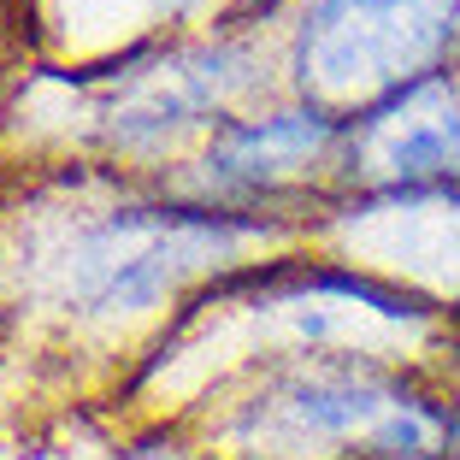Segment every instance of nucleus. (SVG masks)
Instances as JSON below:
<instances>
[{
    "mask_svg": "<svg viewBox=\"0 0 460 460\" xmlns=\"http://www.w3.org/2000/svg\"><path fill=\"white\" fill-rule=\"evenodd\" d=\"M59 201H36L18 225L13 278L24 313L71 337L160 331L172 307L248 248L307 243L296 225L183 195L165 177L66 160L48 177Z\"/></svg>",
    "mask_w": 460,
    "mask_h": 460,
    "instance_id": "f257e3e1",
    "label": "nucleus"
},
{
    "mask_svg": "<svg viewBox=\"0 0 460 460\" xmlns=\"http://www.w3.org/2000/svg\"><path fill=\"white\" fill-rule=\"evenodd\" d=\"M183 425L218 455L289 460H431L460 448L437 360L390 354H278L195 395Z\"/></svg>",
    "mask_w": 460,
    "mask_h": 460,
    "instance_id": "f03ea898",
    "label": "nucleus"
},
{
    "mask_svg": "<svg viewBox=\"0 0 460 460\" xmlns=\"http://www.w3.org/2000/svg\"><path fill=\"white\" fill-rule=\"evenodd\" d=\"M36 83L66 89L83 107L77 160H101L142 177H172L230 112L284 89L278 41L230 30L218 18L207 30L130 36L101 59L41 71Z\"/></svg>",
    "mask_w": 460,
    "mask_h": 460,
    "instance_id": "7ed1b4c3",
    "label": "nucleus"
},
{
    "mask_svg": "<svg viewBox=\"0 0 460 460\" xmlns=\"http://www.w3.org/2000/svg\"><path fill=\"white\" fill-rule=\"evenodd\" d=\"M165 183L213 207L284 218L313 243L319 207L342 190V112L296 89H271L230 112Z\"/></svg>",
    "mask_w": 460,
    "mask_h": 460,
    "instance_id": "20e7f679",
    "label": "nucleus"
},
{
    "mask_svg": "<svg viewBox=\"0 0 460 460\" xmlns=\"http://www.w3.org/2000/svg\"><path fill=\"white\" fill-rule=\"evenodd\" d=\"M448 66H460V0H296L278 30L284 89L337 112Z\"/></svg>",
    "mask_w": 460,
    "mask_h": 460,
    "instance_id": "39448f33",
    "label": "nucleus"
},
{
    "mask_svg": "<svg viewBox=\"0 0 460 460\" xmlns=\"http://www.w3.org/2000/svg\"><path fill=\"white\" fill-rule=\"evenodd\" d=\"M460 190V66L407 77L342 112L337 195Z\"/></svg>",
    "mask_w": 460,
    "mask_h": 460,
    "instance_id": "423d86ee",
    "label": "nucleus"
},
{
    "mask_svg": "<svg viewBox=\"0 0 460 460\" xmlns=\"http://www.w3.org/2000/svg\"><path fill=\"white\" fill-rule=\"evenodd\" d=\"M112 460H218V448L207 443L195 425H183V420H148L142 431L130 437V443L119 448Z\"/></svg>",
    "mask_w": 460,
    "mask_h": 460,
    "instance_id": "0eeeda50",
    "label": "nucleus"
},
{
    "mask_svg": "<svg viewBox=\"0 0 460 460\" xmlns=\"http://www.w3.org/2000/svg\"><path fill=\"white\" fill-rule=\"evenodd\" d=\"M136 6H142V18H148L160 36H172V30H183L195 13H201L207 0H136Z\"/></svg>",
    "mask_w": 460,
    "mask_h": 460,
    "instance_id": "6e6552de",
    "label": "nucleus"
},
{
    "mask_svg": "<svg viewBox=\"0 0 460 460\" xmlns=\"http://www.w3.org/2000/svg\"><path fill=\"white\" fill-rule=\"evenodd\" d=\"M437 378H443L448 402H455V420H460V337L448 342V354H443V360H437Z\"/></svg>",
    "mask_w": 460,
    "mask_h": 460,
    "instance_id": "1a4fd4ad",
    "label": "nucleus"
},
{
    "mask_svg": "<svg viewBox=\"0 0 460 460\" xmlns=\"http://www.w3.org/2000/svg\"><path fill=\"white\" fill-rule=\"evenodd\" d=\"M218 460H289V455H218Z\"/></svg>",
    "mask_w": 460,
    "mask_h": 460,
    "instance_id": "9d476101",
    "label": "nucleus"
},
{
    "mask_svg": "<svg viewBox=\"0 0 460 460\" xmlns=\"http://www.w3.org/2000/svg\"><path fill=\"white\" fill-rule=\"evenodd\" d=\"M431 460H460V448H448V455H431Z\"/></svg>",
    "mask_w": 460,
    "mask_h": 460,
    "instance_id": "9b49d317",
    "label": "nucleus"
},
{
    "mask_svg": "<svg viewBox=\"0 0 460 460\" xmlns=\"http://www.w3.org/2000/svg\"><path fill=\"white\" fill-rule=\"evenodd\" d=\"M0 124H6V119H0Z\"/></svg>",
    "mask_w": 460,
    "mask_h": 460,
    "instance_id": "f8f14e48",
    "label": "nucleus"
}]
</instances>
